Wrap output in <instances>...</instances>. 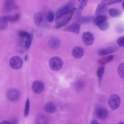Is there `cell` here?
<instances>
[{
    "mask_svg": "<svg viewBox=\"0 0 124 124\" xmlns=\"http://www.w3.org/2000/svg\"><path fill=\"white\" fill-rule=\"evenodd\" d=\"M94 114L98 118L103 119H106L108 115V112L107 109L101 106L96 108L94 110Z\"/></svg>",
    "mask_w": 124,
    "mask_h": 124,
    "instance_id": "cell-7",
    "label": "cell"
},
{
    "mask_svg": "<svg viewBox=\"0 0 124 124\" xmlns=\"http://www.w3.org/2000/svg\"><path fill=\"white\" fill-rule=\"evenodd\" d=\"M105 67L103 66H100L98 69L97 74L99 79V84H100L104 74Z\"/></svg>",
    "mask_w": 124,
    "mask_h": 124,
    "instance_id": "cell-23",
    "label": "cell"
},
{
    "mask_svg": "<svg viewBox=\"0 0 124 124\" xmlns=\"http://www.w3.org/2000/svg\"><path fill=\"white\" fill-rule=\"evenodd\" d=\"M76 10L75 7L69 11L56 16L55 22L57 25L55 28L60 29L66 25L71 20Z\"/></svg>",
    "mask_w": 124,
    "mask_h": 124,
    "instance_id": "cell-1",
    "label": "cell"
},
{
    "mask_svg": "<svg viewBox=\"0 0 124 124\" xmlns=\"http://www.w3.org/2000/svg\"><path fill=\"white\" fill-rule=\"evenodd\" d=\"M114 58V55H110L100 59L99 60L98 62L100 64L104 65L112 61Z\"/></svg>",
    "mask_w": 124,
    "mask_h": 124,
    "instance_id": "cell-19",
    "label": "cell"
},
{
    "mask_svg": "<svg viewBox=\"0 0 124 124\" xmlns=\"http://www.w3.org/2000/svg\"><path fill=\"white\" fill-rule=\"evenodd\" d=\"M44 109L46 112L52 114L55 112L56 109V107L53 103L49 102L45 104Z\"/></svg>",
    "mask_w": 124,
    "mask_h": 124,
    "instance_id": "cell-16",
    "label": "cell"
},
{
    "mask_svg": "<svg viewBox=\"0 0 124 124\" xmlns=\"http://www.w3.org/2000/svg\"><path fill=\"white\" fill-rule=\"evenodd\" d=\"M28 56L27 55H26L24 57V59L25 61H27L28 59Z\"/></svg>",
    "mask_w": 124,
    "mask_h": 124,
    "instance_id": "cell-39",
    "label": "cell"
},
{
    "mask_svg": "<svg viewBox=\"0 0 124 124\" xmlns=\"http://www.w3.org/2000/svg\"><path fill=\"white\" fill-rule=\"evenodd\" d=\"M34 21L35 24L37 26H39L42 20V15L41 12L36 13L34 16Z\"/></svg>",
    "mask_w": 124,
    "mask_h": 124,
    "instance_id": "cell-20",
    "label": "cell"
},
{
    "mask_svg": "<svg viewBox=\"0 0 124 124\" xmlns=\"http://www.w3.org/2000/svg\"><path fill=\"white\" fill-rule=\"evenodd\" d=\"M85 82L82 80H79L75 84V88L77 89H81L84 87L85 86Z\"/></svg>",
    "mask_w": 124,
    "mask_h": 124,
    "instance_id": "cell-32",
    "label": "cell"
},
{
    "mask_svg": "<svg viewBox=\"0 0 124 124\" xmlns=\"http://www.w3.org/2000/svg\"><path fill=\"white\" fill-rule=\"evenodd\" d=\"M4 17L8 21L14 22L19 19L21 15L19 13H18L13 15H7Z\"/></svg>",
    "mask_w": 124,
    "mask_h": 124,
    "instance_id": "cell-17",
    "label": "cell"
},
{
    "mask_svg": "<svg viewBox=\"0 0 124 124\" xmlns=\"http://www.w3.org/2000/svg\"><path fill=\"white\" fill-rule=\"evenodd\" d=\"M108 13L111 16L113 17H117L120 16L121 13L119 10L115 8H110L108 10Z\"/></svg>",
    "mask_w": 124,
    "mask_h": 124,
    "instance_id": "cell-22",
    "label": "cell"
},
{
    "mask_svg": "<svg viewBox=\"0 0 124 124\" xmlns=\"http://www.w3.org/2000/svg\"><path fill=\"white\" fill-rule=\"evenodd\" d=\"M12 124H18V120L17 118H16L13 119L11 122Z\"/></svg>",
    "mask_w": 124,
    "mask_h": 124,
    "instance_id": "cell-36",
    "label": "cell"
},
{
    "mask_svg": "<svg viewBox=\"0 0 124 124\" xmlns=\"http://www.w3.org/2000/svg\"><path fill=\"white\" fill-rule=\"evenodd\" d=\"M30 108V102L29 99L28 98L27 100L24 112V116L27 117L29 115Z\"/></svg>",
    "mask_w": 124,
    "mask_h": 124,
    "instance_id": "cell-28",
    "label": "cell"
},
{
    "mask_svg": "<svg viewBox=\"0 0 124 124\" xmlns=\"http://www.w3.org/2000/svg\"><path fill=\"white\" fill-rule=\"evenodd\" d=\"M90 124H100L95 119H93L91 121Z\"/></svg>",
    "mask_w": 124,
    "mask_h": 124,
    "instance_id": "cell-37",
    "label": "cell"
},
{
    "mask_svg": "<svg viewBox=\"0 0 124 124\" xmlns=\"http://www.w3.org/2000/svg\"><path fill=\"white\" fill-rule=\"evenodd\" d=\"M49 64L52 70L54 71H58L62 67L63 62L60 58L55 56L52 57L50 60Z\"/></svg>",
    "mask_w": 124,
    "mask_h": 124,
    "instance_id": "cell-4",
    "label": "cell"
},
{
    "mask_svg": "<svg viewBox=\"0 0 124 124\" xmlns=\"http://www.w3.org/2000/svg\"><path fill=\"white\" fill-rule=\"evenodd\" d=\"M108 17L105 15L96 16L94 18L93 22L94 24L96 25L98 23L103 20H107Z\"/></svg>",
    "mask_w": 124,
    "mask_h": 124,
    "instance_id": "cell-27",
    "label": "cell"
},
{
    "mask_svg": "<svg viewBox=\"0 0 124 124\" xmlns=\"http://www.w3.org/2000/svg\"><path fill=\"white\" fill-rule=\"evenodd\" d=\"M31 88L35 93H39L42 92L44 90V85L41 81L37 80L33 83L31 85Z\"/></svg>",
    "mask_w": 124,
    "mask_h": 124,
    "instance_id": "cell-9",
    "label": "cell"
},
{
    "mask_svg": "<svg viewBox=\"0 0 124 124\" xmlns=\"http://www.w3.org/2000/svg\"><path fill=\"white\" fill-rule=\"evenodd\" d=\"M117 124H124V123L123 122H120L118 123Z\"/></svg>",
    "mask_w": 124,
    "mask_h": 124,
    "instance_id": "cell-41",
    "label": "cell"
},
{
    "mask_svg": "<svg viewBox=\"0 0 124 124\" xmlns=\"http://www.w3.org/2000/svg\"><path fill=\"white\" fill-rule=\"evenodd\" d=\"M0 124H12L11 123L8 121L4 120L0 122Z\"/></svg>",
    "mask_w": 124,
    "mask_h": 124,
    "instance_id": "cell-38",
    "label": "cell"
},
{
    "mask_svg": "<svg viewBox=\"0 0 124 124\" xmlns=\"http://www.w3.org/2000/svg\"><path fill=\"white\" fill-rule=\"evenodd\" d=\"M122 1V0H102V2L107 5L119 2Z\"/></svg>",
    "mask_w": 124,
    "mask_h": 124,
    "instance_id": "cell-33",
    "label": "cell"
},
{
    "mask_svg": "<svg viewBox=\"0 0 124 124\" xmlns=\"http://www.w3.org/2000/svg\"><path fill=\"white\" fill-rule=\"evenodd\" d=\"M8 21L4 18V16L0 17V30H3L6 29L8 26Z\"/></svg>",
    "mask_w": 124,
    "mask_h": 124,
    "instance_id": "cell-25",
    "label": "cell"
},
{
    "mask_svg": "<svg viewBox=\"0 0 124 124\" xmlns=\"http://www.w3.org/2000/svg\"><path fill=\"white\" fill-rule=\"evenodd\" d=\"M33 38V35L32 34L31 37L27 39L25 42V47L26 49H28L30 47Z\"/></svg>",
    "mask_w": 124,
    "mask_h": 124,
    "instance_id": "cell-34",
    "label": "cell"
},
{
    "mask_svg": "<svg viewBox=\"0 0 124 124\" xmlns=\"http://www.w3.org/2000/svg\"><path fill=\"white\" fill-rule=\"evenodd\" d=\"M72 53L73 56L75 58L79 59L83 56L84 54V49L80 46H76L72 49Z\"/></svg>",
    "mask_w": 124,
    "mask_h": 124,
    "instance_id": "cell-12",
    "label": "cell"
},
{
    "mask_svg": "<svg viewBox=\"0 0 124 124\" xmlns=\"http://www.w3.org/2000/svg\"><path fill=\"white\" fill-rule=\"evenodd\" d=\"M87 2V0H83L81 2L77 11L76 15L77 16L79 17H78L80 16V15H81L82 11L86 5Z\"/></svg>",
    "mask_w": 124,
    "mask_h": 124,
    "instance_id": "cell-26",
    "label": "cell"
},
{
    "mask_svg": "<svg viewBox=\"0 0 124 124\" xmlns=\"http://www.w3.org/2000/svg\"><path fill=\"white\" fill-rule=\"evenodd\" d=\"M19 7L15 1L12 0H6L3 3L2 10L4 12H8L16 10Z\"/></svg>",
    "mask_w": 124,
    "mask_h": 124,
    "instance_id": "cell-5",
    "label": "cell"
},
{
    "mask_svg": "<svg viewBox=\"0 0 124 124\" xmlns=\"http://www.w3.org/2000/svg\"><path fill=\"white\" fill-rule=\"evenodd\" d=\"M108 8L107 5L102 2L99 4L97 6L95 11L96 16L104 15L106 12Z\"/></svg>",
    "mask_w": 124,
    "mask_h": 124,
    "instance_id": "cell-13",
    "label": "cell"
},
{
    "mask_svg": "<svg viewBox=\"0 0 124 124\" xmlns=\"http://www.w3.org/2000/svg\"><path fill=\"white\" fill-rule=\"evenodd\" d=\"M37 124H47L48 120L47 117L44 115H40L36 118Z\"/></svg>",
    "mask_w": 124,
    "mask_h": 124,
    "instance_id": "cell-21",
    "label": "cell"
},
{
    "mask_svg": "<svg viewBox=\"0 0 124 124\" xmlns=\"http://www.w3.org/2000/svg\"><path fill=\"white\" fill-rule=\"evenodd\" d=\"M122 6L123 9L124 10V1L122 3Z\"/></svg>",
    "mask_w": 124,
    "mask_h": 124,
    "instance_id": "cell-40",
    "label": "cell"
},
{
    "mask_svg": "<svg viewBox=\"0 0 124 124\" xmlns=\"http://www.w3.org/2000/svg\"><path fill=\"white\" fill-rule=\"evenodd\" d=\"M9 64L12 68L14 69H19L21 68L23 66V61L20 57L14 56L10 59Z\"/></svg>",
    "mask_w": 124,
    "mask_h": 124,
    "instance_id": "cell-6",
    "label": "cell"
},
{
    "mask_svg": "<svg viewBox=\"0 0 124 124\" xmlns=\"http://www.w3.org/2000/svg\"><path fill=\"white\" fill-rule=\"evenodd\" d=\"M20 93L19 91L16 89H12L9 90L7 94L8 99L10 101H15L19 98Z\"/></svg>",
    "mask_w": 124,
    "mask_h": 124,
    "instance_id": "cell-11",
    "label": "cell"
},
{
    "mask_svg": "<svg viewBox=\"0 0 124 124\" xmlns=\"http://www.w3.org/2000/svg\"><path fill=\"white\" fill-rule=\"evenodd\" d=\"M82 39L86 45L90 46L93 44L94 40V37L91 32L86 31L84 32L82 36Z\"/></svg>",
    "mask_w": 124,
    "mask_h": 124,
    "instance_id": "cell-8",
    "label": "cell"
},
{
    "mask_svg": "<svg viewBox=\"0 0 124 124\" xmlns=\"http://www.w3.org/2000/svg\"><path fill=\"white\" fill-rule=\"evenodd\" d=\"M48 43L50 48L53 49H56L59 47L61 42L59 39L57 38L53 37L50 39Z\"/></svg>",
    "mask_w": 124,
    "mask_h": 124,
    "instance_id": "cell-14",
    "label": "cell"
},
{
    "mask_svg": "<svg viewBox=\"0 0 124 124\" xmlns=\"http://www.w3.org/2000/svg\"><path fill=\"white\" fill-rule=\"evenodd\" d=\"M32 34H30L28 32L24 31H20L18 33L19 35L22 38H26V39L30 38Z\"/></svg>",
    "mask_w": 124,
    "mask_h": 124,
    "instance_id": "cell-31",
    "label": "cell"
},
{
    "mask_svg": "<svg viewBox=\"0 0 124 124\" xmlns=\"http://www.w3.org/2000/svg\"><path fill=\"white\" fill-rule=\"evenodd\" d=\"M118 49V48L117 46H111L100 50L98 54L100 56L105 55L116 52Z\"/></svg>",
    "mask_w": 124,
    "mask_h": 124,
    "instance_id": "cell-15",
    "label": "cell"
},
{
    "mask_svg": "<svg viewBox=\"0 0 124 124\" xmlns=\"http://www.w3.org/2000/svg\"><path fill=\"white\" fill-rule=\"evenodd\" d=\"M117 43L119 46H124V36L119 38L117 41Z\"/></svg>",
    "mask_w": 124,
    "mask_h": 124,
    "instance_id": "cell-35",
    "label": "cell"
},
{
    "mask_svg": "<svg viewBox=\"0 0 124 124\" xmlns=\"http://www.w3.org/2000/svg\"><path fill=\"white\" fill-rule=\"evenodd\" d=\"M96 25L101 30L105 31L108 29L109 23L107 20H106L100 22Z\"/></svg>",
    "mask_w": 124,
    "mask_h": 124,
    "instance_id": "cell-18",
    "label": "cell"
},
{
    "mask_svg": "<svg viewBox=\"0 0 124 124\" xmlns=\"http://www.w3.org/2000/svg\"><path fill=\"white\" fill-rule=\"evenodd\" d=\"M108 103L111 109L113 110H115L118 108L120 105V98L117 94H112L108 99Z\"/></svg>",
    "mask_w": 124,
    "mask_h": 124,
    "instance_id": "cell-2",
    "label": "cell"
},
{
    "mask_svg": "<svg viewBox=\"0 0 124 124\" xmlns=\"http://www.w3.org/2000/svg\"><path fill=\"white\" fill-rule=\"evenodd\" d=\"M80 25L79 23H74L64 28L62 31L78 34L79 33Z\"/></svg>",
    "mask_w": 124,
    "mask_h": 124,
    "instance_id": "cell-10",
    "label": "cell"
},
{
    "mask_svg": "<svg viewBox=\"0 0 124 124\" xmlns=\"http://www.w3.org/2000/svg\"><path fill=\"white\" fill-rule=\"evenodd\" d=\"M94 18L92 16H80L78 17V22L81 23H89L93 20Z\"/></svg>",
    "mask_w": 124,
    "mask_h": 124,
    "instance_id": "cell-24",
    "label": "cell"
},
{
    "mask_svg": "<svg viewBox=\"0 0 124 124\" xmlns=\"http://www.w3.org/2000/svg\"><path fill=\"white\" fill-rule=\"evenodd\" d=\"M76 3L75 0H72L68 1L65 4L59 8L57 10L56 16L67 12L75 8Z\"/></svg>",
    "mask_w": 124,
    "mask_h": 124,
    "instance_id": "cell-3",
    "label": "cell"
},
{
    "mask_svg": "<svg viewBox=\"0 0 124 124\" xmlns=\"http://www.w3.org/2000/svg\"><path fill=\"white\" fill-rule=\"evenodd\" d=\"M54 19V15L53 12L51 11H49L46 16V20L49 22H53Z\"/></svg>",
    "mask_w": 124,
    "mask_h": 124,
    "instance_id": "cell-30",
    "label": "cell"
},
{
    "mask_svg": "<svg viewBox=\"0 0 124 124\" xmlns=\"http://www.w3.org/2000/svg\"><path fill=\"white\" fill-rule=\"evenodd\" d=\"M118 72L119 75L124 78V63H121L118 68Z\"/></svg>",
    "mask_w": 124,
    "mask_h": 124,
    "instance_id": "cell-29",
    "label": "cell"
}]
</instances>
